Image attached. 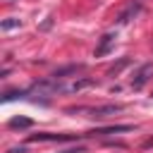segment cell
Wrapping results in <instances>:
<instances>
[{
	"label": "cell",
	"instance_id": "obj_1",
	"mask_svg": "<svg viewBox=\"0 0 153 153\" xmlns=\"http://www.w3.org/2000/svg\"><path fill=\"white\" fill-rule=\"evenodd\" d=\"M151 74H153V65L151 62H146V65H141L139 69H136V74H134V79H131V86L134 88H141L148 79H151Z\"/></svg>",
	"mask_w": 153,
	"mask_h": 153
},
{
	"label": "cell",
	"instance_id": "obj_2",
	"mask_svg": "<svg viewBox=\"0 0 153 153\" xmlns=\"http://www.w3.org/2000/svg\"><path fill=\"white\" fill-rule=\"evenodd\" d=\"M91 84H93V79H74V81H69V84H65V86L57 84V91L76 93V91H81V88H86V86H91Z\"/></svg>",
	"mask_w": 153,
	"mask_h": 153
},
{
	"label": "cell",
	"instance_id": "obj_3",
	"mask_svg": "<svg viewBox=\"0 0 153 153\" xmlns=\"http://www.w3.org/2000/svg\"><path fill=\"white\" fill-rule=\"evenodd\" d=\"M74 136L69 134H48V131H38V134H31L29 141H69Z\"/></svg>",
	"mask_w": 153,
	"mask_h": 153
},
{
	"label": "cell",
	"instance_id": "obj_4",
	"mask_svg": "<svg viewBox=\"0 0 153 153\" xmlns=\"http://www.w3.org/2000/svg\"><path fill=\"white\" fill-rule=\"evenodd\" d=\"M115 33H105L103 38H100V43H98V48H96V57H103L105 53H110V48L115 45Z\"/></svg>",
	"mask_w": 153,
	"mask_h": 153
},
{
	"label": "cell",
	"instance_id": "obj_5",
	"mask_svg": "<svg viewBox=\"0 0 153 153\" xmlns=\"http://www.w3.org/2000/svg\"><path fill=\"white\" fill-rule=\"evenodd\" d=\"M120 110H122V105H100V108H91L88 112H91V117H108V115H115Z\"/></svg>",
	"mask_w": 153,
	"mask_h": 153
},
{
	"label": "cell",
	"instance_id": "obj_6",
	"mask_svg": "<svg viewBox=\"0 0 153 153\" xmlns=\"http://www.w3.org/2000/svg\"><path fill=\"white\" fill-rule=\"evenodd\" d=\"M134 127L131 124H115V127H105V129H98V131H88L93 136H103V134H120V131H131Z\"/></svg>",
	"mask_w": 153,
	"mask_h": 153
},
{
	"label": "cell",
	"instance_id": "obj_7",
	"mask_svg": "<svg viewBox=\"0 0 153 153\" xmlns=\"http://www.w3.org/2000/svg\"><path fill=\"white\" fill-rule=\"evenodd\" d=\"M33 122L29 120V117H12L10 120V127L12 129H26V127H31Z\"/></svg>",
	"mask_w": 153,
	"mask_h": 153
},
{
	"label": "cell",
	"instance_id": "obj_8",
	"mask_svg": "<svg viewBox=\"0 0 153 153\" xmlns=\"http://www.w3.org/2000/svg\"><path fill=\"white\" fill-rule=\"evenodd\" d=\"M76 69H81V67H76V65H72V67H62V69H55V74H53V79H65L67 74H76Z\"/></svg>",
	"mask_w": 153,
	"mask_h": 153
},
{
	"label": "cell",
	"instance_id": "obj_9",
	"mask_svg": "<svg viewBox=\"0 0 153 153\" xmlns=\"http://www.w3.org/2000/svg\"><path fill=\"white\" fill-rule=\"evenodd\" d=\"M19 24H22L19 19H14V17H10V19H5V22L0 24V29H2V31H10V29H17Z\"/></svg>",
	"mask_w": 153,
	"mask_h": 153
},
{
	"label": "cell",
	"instance_id": "obj_10",
	"mask_svg": "<svg viewBox=\"0 0 153 153\" xmlns=\"http://www.w3.org/2000/svg\"><path fill=\"white\" fill-rule=\"evenodd\" d=\"M136 12H139V5H131L127 12H122V14H120V22H122V24H124V22H129V17H131V14H136Z\"/></svg>",
	"mask_w": 153,
	"mask_h": 153
},
{
	"label": "cell",
	"instance_id": "obj_11",
	"mask_svg": "<svg viewBox=\"0 0 153 153\" xmlns=\"http://www.w3.org/2000/svg\"><path fill=\"white\" fill-rule=\"evenodd\" d=\"M62 153H84L81 148H69V151H62Z\"/></svg>",
	"mask_w": 153,
	"mask_h": 153
},
{
	"label": "cell",
	"instance_id": "obj_12",
	"mask_svg": "<svg viewBox=\"0 0 153 153\" xmlns=\"http://www.w3.org/2000/svg\"><path fill=\"white\" fill-rule=\"evenodd\" d=\"M10 153H26V151H24V148H12Z\"/></svg>",
	"mask_w": 153,
	"mask_h": 153
}]
</instances>
